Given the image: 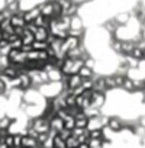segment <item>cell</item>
Listing matches in <instances>:
<instances>
[{"label": "cell", "instance_id": "29", "mask_svg": "<svg viewBox=\"0 0 145 148\" xmlns=\"http://www.w3.org/2000/svg\"><path fill=\"white\" fill-rule=\"evenodd\" d=\"M54 148H67V142H65V139H62L58 134L54 136Z\"/></svg>", "mask_w": 145, "mask_h": 148}, {"label": "cell", "instance_id": "32", "mask_svg": "<svg viewBox=\"0 0 145 148\" xmlns=\"http://www.w3.org/2000/svg\"><path fill=\"white\" fill-rule=\"evenodd\" d=\"M65 142H67V148H79V147H80L77 138H74V136H70Z\"/></svg>", "mask_w": 145, "mask_h": 148}, {"label": "cell", "instance_id": "41", "mask_svg": "<svg viewBox=\"0 0 145 148\" xmlns=\"http://www.w3.org/2000/svg\"><path fill=\"white\" fill-rule=\"evenodd\" d=\"M87 132V129H81V128H74L72 129V136L74 138H79V136H81L83 134H86Z\"/></svg>", "mask_w": 145, "mask_h": 148}, {"label": "cell", "instance_id": "30", "mask_svg": "<svg viewBox=\"0 0 145 148\" xmlns=\"http://www.w3.org/2000/svg\"><path fill=\"white\" fill-rule=\"evenodd\" d=\"M89 136H90V139H102L103 141V129L89 131Z\"/></svg>", "mask_w": 145, "mask_h": 148}, {"label": "cell", "instance_id": "22", "mask_svg": "<svg viewBox=\"0 0 145 148\" xmlns=\"http://www.w3.org/2000/svg\"><path fill=\"white\" fill-rule=\"evenodd\" d=\"M79 74L81 76V79H83V80H86V79H93V77L96 76V71H94V70H92V68H89V67H86V65H83V67L80 68Z\"/></svg>", "mask_w": 145, "mask_h": 148}, {"label": "cell", "instance_id": "17", "mask_svg": "<svg viewBox=\"0 0 145 148\" xmlns=\"http://www.w3.org/2000/svg\"><path fill=\"white\" fill-rule=\"evenodd\" d=\"M15 118L10 116V115H3V116H0V131H9L12 123H13Z\"/></svg>", "mask_w": 145, "mask_h": 148}, {"label": "cell", "instance_id": "8", "mask_svg": "<svg viewBox=\"0 0 145 148\" xmlns=\"http://www.w3.org/2000/svg\"><path fill=\"white\" fill-rule=\"evenodd\" d=\"M8 57H9L10 62H12V64H15V65L26 64V61H28V58H26V52H25V51H22V49H13V48H12Z\"/></svg>", "mask_w": 145, "mask_h": 148}, {"label": "cell", "instance_id": "38", "mask_svg": "<svg viewBox=\"0 0 145 148\" xmlns=\"http://www.w3.org/2000/svg\"><path fill=\"white\" fill-rule=\"evenodd\" d=\"M3 142L9 147V148H13V134H8L6 136H5V139H3Z\"/></svg>", "mask_w": 145, "mask_h": 148}, {"label": "cell", "instance_id": "11", "mask_svg": "<svg viewBox=\"0 0 145 148\" xmlns=\"http://www.w3.org/2000/svg\"><path fill=\"white\" fill-rule=\"evenodd\" d=\"M41 15V10H39V6H35V8H31L28 10L23 12V18H25V22L26 23H32L38 16Z\"/></svg>", "mask_w": 145, "mask_h": 148}, {"label": "cell", "instance_id": "28", "mask_svg": "<svg viewBox=\"0 0 145 148\" xmlns=\"http://www.w3.org/2000/svg\"><path fill=\"white\" fill-rule=\"evenodd\" d=\"M84 65L96 71V68H97V60H96V57H93V55H89V57L84 60Z\"/></svg>", "mask_w": 145, "mask_h": 148}, {"label": "cell", "instance_id": "27", "mask_svg": "<svg viewBox=\"0 0 145 148\" xmlns=\"http://www.w3.org/2000/svg\"><path fill=\"white\" fill-rule=\"evenodd\" d=\"M64 128L65 129H70V131H72L76 128V118L74 116H67L65 119H64Z\"/></svg>", "mask_w": 145, "mask_h": 148}, {"label": "cell", "instance_id": "19", "mask_svg": "<svg viewBox=\"0 0 145 148\" xmlns=\"http://www.w3.org/2000/svg\"><path fill=\"white\" fill-rule=\"evenodd\" d=\"M34 36H35V41H47L48 36H49V29L41 26V28L36 29V32L34 34Z\"/></svg>", "mask_w": 145, "mask_h": 148}, {"label": "cell", "instance_id": "12", "mask_svg": "<svg viewBox=\"0 0 145 148\" xmlns=\"http://www.w3.org/2000/svg\"><path fill=\"white\" fill-rule=\"evenodd\" d=\"M10 25L13 28H25L26 26V22H25V18H23V12L21 10L19 13H15L10 16Z\"/></svg>", "mask_w": 145, "mask_h": 148}, {"label": "cell", "instance_id": "35", "mask_svg": "<svg viewBox=\"0 0 145 148\" xmlns=\"http://www.w3.org/2000/svg\"><path fill=\"white\" fill-rule=\"evenodd\" d=\"M49 138V134L48 132H44V134H38V136H36V141H38V144L39 145H44L45 144V141Z\"/></svg>", "mask_w": 145, "mask_h": 148}, {"label": "cell", "instance_id": "18", "mask_svg": "<svg viewBox=\"0 0 145 148\" xmlns=\"http://www.w3.org/2000/svg\"><path fill=\"white\" fill-rule=\"evenodd\" d=\"M135 41L132 39H126L122 41V55H131V52L135 49Z\"/></svg>", "mask_w": 145, "mask_h": 148}, {"label": "cell", "instance_id": "9", "mask_svg": "<svg viewBox=\"0 0 145 148\" xmlns=\"http://www.w3.org/2000/svg\"><path fill=\"white\" fill-rule=\"evenodd\" d=\"M131 19H132L131 12H119L118 15L113 16V21H115L119 26H126V25L131 22Z\"/></svg>", "mask_w": 145, "mask_h": 148}, {"label": "cell", "instance_id": "5", "mask_svg": "<svg viewBox=\"0 0 145 148\" xmlns=\"http://www.w3.org/2000/svg\"><path fill=\"white\" fill-rule=\"evenodd\" d=\"M29 77L32 79V84L34 87L32 89H38L39 86L48 83V74L44 71V70H34V71H28Z\"/></svg>", "mask_w": 145, "mask_h": 148}, {"label": "cell", "instance_id": "26", "mask_svg": "<svg viewBox=\"0 0 145 148\" xmlns=\"http://www.w3.org/2000/svg\"><path fill=\"white\" fill-rule=\"evenodd\" d=\"M84 113H86V116L90 119V118H96V116H100L103 112L100 110V109H96V108H87V109H84Z\"/></svg>", "mask_w": 145, "mask_h": 148}, {"label": "cell", "instance_id": "42", "mask_svg": "<svg viewBox=\"0 0 145 148\" xmlns=\"http://www.w3.org/2000/svg\"><path fill=\"white\" fill-rule=\"evenodd\" d=\"M0 148H9V147H8V145L3 142V141H0Z\"/></svg>", "mask_w": 145, "mask_h": 148}, {"label": "cell", "instance_id": "15", "mask_svg": "<svg viewBox=\"0 0 145 148\" xmlns=\"http://www.w3.org/2000/svg\"><path fill=\"white\" fill-rule=\"evenodd\" d=\"M47 74H48V82H52V83H60V82H62L64 77H65L60 68H52V70L48 71Z\"/></svg>", "mask_w": 145, "mask_h": 148}, {"label": "cell", "instance_id": "14", "mask_svg": "<svg viewBox=\"0 0 145 148\" xmlns=\"http://www.w3.org/2000/svg\"><path fill=\"white\" fill-rule=\"evenodd\" d=\"M19 79H21V90H22V92H26V90H29V89L34 87L32 79L29 77L28 73H21V74H19Z\"/></svg>", "mask_w": 145, "mask_h": 148}, {"label": "cell", "instance_id": "7", "mask_svg": "<svg viewBox=\"0 0 145 148\" xmlns=\"http://www.w3.org/2000/svg\"><path fill=\"white\" fill-rule=\"evenodd\" d=\"M106 102H107V93H102V92H96V90H93V93H92V99H90V105H92V108H96V109L103 110V108L106 106Z\"/></svg>", "mask_w": 145, "mask_h": 148}, {"label": "cell", "instance_id": "34", "mask_svg": "<svg viewBox=\"0 0 145 148\" xmlns=\"http://www.w3.org/2000/svg\"><path fill=\"white\" fill-rule=\"evenodd\" d=\"M87 145L90 148H103V141L102 139H89Z\"/></svg>", "mask_w": 145, "mask_h": 148}, {"label": "cell", "instance_id": "39", "mask_svg": "<svg viewBox=\"0 0 145 148\" xmlns=\"http://www.w3.org/2000/svg\"><path fill=\"white\" fill-rule=\"evenodd\" d=\"M58 135H60L62 139H65V141H67L70 136H72V131H70V129H65V128H64V129H62V131H61Z\"/></svg>", "mask_w": 145, "mask_h": 148}, {"label": "cell", "instance_id": "24", "mask_svg": "<svg viewBox=\"0 0 145 148\" xmlns=\"http://www.w3.org/2000/svg\"><path fill=\"white\" fill-rule=\"evenodd\" d=\"M105 83H106V87H107V92H112V90H116V83H115V79H113V74H107L105 76Z\"/></svg>", "mask_w": 145, "mask_h": 148}, {"label": "cell", "instance_id": "36", "mask_svg": "<svg viewBox=\"0 0 145 148\" xmlns=\"http://www.w3.org/2000/svg\"><path fill=\"white\" fill-rule=\"evenodd\" d=\"M22 136H23V134H15L13 135V148L22 147Z\"/></svg>", "mask_w": 145, "mask_h": 148}, {"label": "cell", "instance_id": "25", "mask_svg": "<svg viewBox=\"0 0 145 148\" xmlns=\"http://www.w3.org/2000/svg\"><path fill=\"white\" fill-rule=\"evenodd\" d=\"M49 48V44L47 41H35L32 44V49H36V51H45Z\"/></svg>", "mask_w": 145, "mask_h": 148}, {"label": "cell", "instance_id": "6", "mask_svg": "<svg viewBox=\"0 0 145 148\" xmlns=\"http://www.w3.org/2000/svg\"><path fill=\"white\" fill-rule=\"evenodd\" d=\"M107 128L115 132V134H120L125 129V118L119 116V115H112L109 116V122H107Z\"/></svg>", "mask_w": 145, "mask_h": 148}, {"label": "cell", "instance_id": "40", "mask_svg": "<svg viewBox=\"0 0 145 148\" xmlns=\"http://www.w3.org/2000/svg\"><path fill=\"white\" fill-rule=\"evenodd\" d=\"M84 92H86V90H84V89H83L81 86H80V87H76V89H71V90H68V93L74 95L76 97H77V96H81V95H83Z\"/></svg>", "mask_w": 145, "mask_h": 148}, {"label": "cell", "instance_id": "10", "mask_svg": "<svg viewBox=\"0 0 145 148\" xmlns=\"http://www.w3.org/2000/svg\"><path fill=\"white\" fill-rule=\"evenodd\" d=\"M70 29H74V31H83V29H86L84 19H83V16H81L80 13L71 18V22H70Z\"/></svg>", "mask_w": 145, "mask_h": 148}, {"label": "cell", "instance_id": "1", "mask_svg": "<svg viewBox=\"0 0 145 148\" xmlns=\"http://www.w3.org/2000/svg\"><path fill=\"white\" fill-rule=\"evenodd\" d=\"M38 90L45 99H54V97H57L58 95H61L64 92V84H62V82H60V83L48 82V83L39 86Z\"/></svg>", "mask_w": 145, "mask_h": 148}, {"label": "cell", "instance_id": "13", "mask_svg": "<svg viewBox=\"0 0 145 148\" xmlns=\"http://www.w3.org/2000/svg\"><path fill=\"white\" fill-rule=\"evenodd\" d=\"M0 74H2V76L10 83V80H13V79H16L19 76V71L13 65H9V67H6V68H3L2 71H0Z\"/></svg>", "mask_w": 145, "mask_h": 148}, {"label": "cell", "instance_id": "2", "mask_svg": "<svg viewBox=\"0 0 145 148\" xmlns=\"http://www.w3.org/2000/svg\"><path fill=\"white\" fill-rule=\"evenodd\" d=\"M84 65V61L83 60H72V58H65L64 60V64L61 67V71L64 76H71V74H79L80 68Z\"/></svg>", "mask_w": 145, "mask_h": 148}, {"label": "cell", "instance_id": "4", "mask_svg": "<svg viewBox=\"0 0 145 148\" xmlns=\"http://www.w3.org/2000/svg\"><path fill=\"white\" fill-rule=\"evenodd\" d=\"M29 128H32L38 134L49 132V121L45 119L44 116H39V118H35V119H29L28 121V129Z\"/></svg>", "mask_w": 145, "mask_h": 148}, {"label": "cell", "instance_id": "43", "mask_svg": "<svg viewBox=\"0 0 145 148\" xmlns=\"http://www.w3.org/2000/svg\"><path fill=\"white\" fill-rule=\"evenodd\" d=\"M3 19H5V16H3V12H0V25H2Z\"/></svg>", "mask_w": 145, "mask_h": 148}, {"label": "cell", "instance_id": "44", "mask_svg": "<svg viewBox=\"0 0 145 148\" xmlns=\"http://www.w3.org/2000/svg\"><path fill=\"white\" fill-rule=\"evenodd\" d=\"M79 148H90V147H89V145H87V144H81V145H80V147H79Z\"/></svg>", "mask_w": 145, "mask_h": 148}, {"label": "cell", "instance_id": "45", "mask_svg": "<svg viewBox=\"0 0 145 148\" xmlns=\"http://www.w3.org/2000/svg\"><path fill=\"white\" fill-rule=\"evenodd\" d=\"M142 105H145V92H142Z\"/></svg>", "mask_w": 145, "mask_h": 148}, {"label": "cell", "instance_id": "23", "mask_svg": "<svg viewBox=\"0 0 145 148\" xmlns=\"http://www.w3.org/2000/svg\"><path fill=\"white\" fill-rule=\"evenodd\" d=\"M10 44L8 39H0V57H3V55H9L10 52Z\"/></svg>", "mask_w": 145, "mask_h": 148}, {"label": "cell", "instance_id": "46", "mask_svg": "<svg viewBox=\"0 0 145 148\" xmlns=\"http://www.w3.org/2000/svg\"><path fill=\"white\" fill-rule=\"evenodd\" d=\"M31 148H42L41 145H35V147H31Z\"/></svg>", "mask_w": 145, "mask_h": 148}, {"label": "cell", "instance_id": "21", "mask_svg": "<svg viewBox=\"0 0 145 148\" xmlns=\"http://www.w3.org/2000/svg\"><path fill=\"white\" fill-rule=\"evenodd\" d=\"M35 145H39L36 138H34V136H31L28 134H23V136H22V147L23 148H31V147H35Z\"/></svg>", "mask_w": 145, "mask_h": 148}, {"label": "cell", "instance_id": "20", "mask_svg": "<svg viewBox=\"0 0 145 148\" xmlns=\"http://www.w3.org/2000/svg\"><path fill=\"white\" fill-rule=\"evenodd\" d=\"M120 90H122V92H125V93H128V95L135 93L133 80H132V79H129V77L126 76V77H125V82H123V84H122V87H120Z\"/></svg>", "mask_w": 145, "mask_h": 148}, {"label": "cell", "instance_id": "3", "mask_svg": "<svg viewBox=\"0 0 145 148\" xmlns=\"http://www.w3.org/2000/svg\"><path fill=\"white\" fill-rule=\"evenodd\" d=\"M22 100L28 105H47V99L39 93L38 89H29L23 92Z\"/></svg>", "mask_w": 145, "mask_h": 148}, {"label": "cell", "instance_id": "37", "mask_svg": "<svg viewBox=\"0 0 145 148\" xmlns=\"http://www.w3.org/2000/svg\"><path fill=\"white\" fill-rule=\"evenodd\" d=\"M81 87H83L84 90H93V79H86V80H83Z\"/></svg>", "mask_w": 145, "mask_h": 148}, {"label": "cell", "instance_id": "33", "mask_svg": "<svg viewBox=\"0 0 145 148\" xmlns=\"http://www.w3.org/2000/svg\"><path fill=\"white\" fill-rule=\"evenodd\" d=\"M22 47H23L22 36H18L15 41H12V42H10V48H13V49H22Z\"/></svg>", "mask_w": 145, "mask_h": 148}, {"label": "cell", "instance_id": "31", "mask_svg": "<svg viewBox=\"0 0 145 148\" xmlns=\"http://www.w3.org/2000/svg\"><path fill=\"white\" fill-rule=\"evenodd\" d=\"M131 57H133V58H135V60H138V61L144 60V49H141V48L135 47V49L131 52Z\"/></svg>", "mask_w": 145, "mask_h": 148}, {"label": "cell", "instance_id": "16", "mask_svg": "<svg viewBox=\"0 0 145 148\" xmlns=\"http://www.w3.org/2000/svg\"><path fill=\"white\" fill-rule=\"evenodd\" d=\"M62 129H64V121L60 119L58 116H54L49 121V131L51 132H55V134H60Z\"/></svg>", "mask_w": 145, "mask_h": 148}]
</instances>
